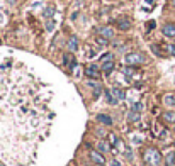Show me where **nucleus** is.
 Instances as JSON below:
<instances>
[{"mask_svg":"<svg viewBox=\"0 0 175 166\" xmlns=\"http://www.w3.org/2000/svg\"><path fill=\"white\" fill-rule=\"evenodd\" d=\"M109 166H121V165H119V161L112 159V161H111V165H109Z\"/></svg>","mask_w":175,"mask_h":166,"instance_id":"nucleus-25","label":"nucleus"},{"mask_svg":"<svg viewBox=\"0 0 175 166\" xmlns=\"http://www.w3.org/2000/svg\"><path fill=\"white\" fill-rule=\"evenodd\" d=\"M46 29H48V31H53V29H54V22H53V21H48V24H46Z\"/></svg>","mask_w":175,"mask_h":166,"instance_id":"nucleus-23","label":"nucleus"},{"mask_svg":"<svg viewBox=\"0 0 175 166\" xmlns=\"http://www.w3.org/2000/svg\"><path fill=\"white\" fill-rule=\"evenodd\" d=\"M131 110H134V112H141V110H143L141 102H134V104H133V109H131Z\"/></svg>","mask_w":175,"mask_h":166,"instance_id":"nucleus-19","label":"nucleus"},{"mask_svg":"<svg viewBox=\"0 0 175 166\" xmlns=\"http://www.w3.org/2000/svg\"><path fill=\"white\" fill-rule=\"evenodd\" d=\"M162 31H163V36L175 39V24H165Z\"/></svg>","mask_w":175,"mask_h":166,"instance_id":"nucleus-5","label":"nucleus"},{"mask_svg":"<svg viewBox=\"0 0 175 166\" xmlns=\"http://www.w3.org/2000/svg\"><path fill=\"white\" fill-rule=\"evenodd\" d=\"M63 61H65V64L68 68H73L75 64H77V61H75V56H73V53H66L63 56Z\"/></svg>","mask_w":175,"mask_h":166,"instance_id":"nucleus-6","label":"nucleus"},{"mask_svg":"<svg viewBox=\"0 0 175 166\" xmlns=\"http://www.w3.org/2000/svg\"><path fill=\"white\" fill-rule=\"evenodd\" d=\"M90 159L95 163V165H104V156L101 153H97V151H92L90 153Z\"/></svg>","mask_w":175,"mask_h":166,"instance_id":"nucleus-8","label":"nucleus"},{"mask_svg":"<svg viewBox=\"0 0 175 166\" xmlns=\"http://www.w3.org/2000/svg\"><path fill=\"white\" fill-rule=\"evenodd\" d=\"M139 119V112H134V110H131V112H129V120H138Z\"/></svg>","mask_w":175,"mask_h":166,"instance_id":"nucleus-20","label":"nucleus"},{"mask_svg":"<svg viewBox=\"0 0 175 166\" xmlns=\"http://www.w3.org/2000/svg\"><path fill=\"white\" fill-rule=\"evenodd\" d=\"M102 71L106 73V75H109V73L114 70V61H107V63H102Z\"/></svg>","mask_w":175,"mask_h":166,"instance_id":"nucleus-12","label":"nucleus"},{"mask_svg":"<svg viewBox=\"0 0 175 166\" xmlns=\"http://www.w3.org/2000/svg\"><path fill=\"white\" fill-rule=\"evenodd\" d=\"M0 166H4V165H2V163H0Z\"/></svg>","mask_w":175,"mask_h":166,"instance_id":"nucleus-28","label":"nucleus"},{"mask_svg":"<svg viewBox=\"0 0 175 166\" xmlns=\"http://www.w3.org/2000/svg\"><path fill=\"white\" fill-rule=\"evenodd\" d=\"M168 49H170V53H172V54L175 56V44H172V46H170Z\"/></svg>","mask_w":175,"mask_h":166,"instance_id":"nucleus-26","label":"nucleus"},{"mask_svg":"<svg viewBox=\"0 0 175 166\" xmlns=\"http://www.w3.org/2000/svg\"><path fill=\"white\" fill-rule=\"evenodd\" d=\"M97 120H99L101 124H104V125H112V119L107 114H99L97 115Z\"/></svg>","mask_w":175,"mask_h":166,"instance_id":"nucleus-9","label":"nucleus"},{"mask_svg":"<svg viewBox=\"0 0 175 166\" xmlns=\"http://www.w3.org/2000/svg\"><path fill=\"white\" fill-rule=\"evenodd\" d=\"M54 14V9L53 7H49V9H46V12H44V17H51Z\"/></svg>","mask_w":175,"mask_h":166,"instance_id":"nucleus-21","label":"nucleus"},{"mask_svg":"<svg viewBox=\"0 0 175 166\" xmlns=\"http://www.w3.org/2000/svg\"><path fill=\"white\" fill-rule=\"evenodd\" d=\"M144 159H146V163L156 166L160 163V159H162V156H160V153L156 149H148L146 151V154H144Z\"/></svg>","mask_w":175,"mask_h":166,"instance_id":"nucleus-2","label":"nucleus"},{"mask_svg":"<svg viewBox=\"0 0 175 166\" xmlns=\"http://www.w3.org/2000/svg\"><path fill=\"white\" fill-rule=\"evenodd\" d=\"M101 71H102V70H99V66H97V64H89V66L85 68V76L92 78V80H99Z\"/></svg>","mask_w":175,"mask_h":166,"instance_id":"nucleus-3","label":"nucleus"},{"mask_svg":"<svg viewBox=\"0 0 175 166\" xmlns=\"http://www.w3.org/2000/svg\"><path fill=\"white\" fill-rule=\"evenodd\" d=\"M174 161H175V153H170L167 156V166H174Z\"/></svg>","mask_w":175,"mask_h":166,"instance_id":"nucleus-18","label":"nucleus"},{"mask_svg":"<svg viewBox=\"0 0 175 166\" xmlns=\"http://www.w3.org/2000/svg\"><path fill=\"white\" fill-rule=\"evenodd\" d=\"M111 92H112V95H114L117 100H124V99H126V93H124L121 88H112Z\"/></svg>","mask_w":175,"mask_h":166,"instance_id":"nucleus-13","label":"nucleus"},{"mask_svg":"<svg viewBox=\"0 0 175 166\" xmlns=\"http://www.w3.org/2000/svg\"><path fill=\"white\" fill-rule=\"evenodd\" d=\"M106 97H107V102H109L111 105H116L117 102H119V100H117L116 97L112 95V92H106Z\"/></svg>","mask_w":175,"mask_h":166,"instance_id":"nucleus-15","label":"nucleus"},{"mask_svg":"<svg viewBox=\"0 0 175 166\" xmlns=\"http://www.w3.org/2000/svg\"><path fill=\"white\" fill-rule=\"evenodd\" d=\"M95 166H104V165H95Z\"/></svg>","mask_w":175,"mask_h":166,"instance_id":"nucleus-27","label":"nucleus"},{"mask_svg":"<svg viewBox=\"0 0 175 166\" xmlns=\"http://www.w3.org/2000/svg\"><path fill=\"white\" fill-rule=\"evenodd\" d=\"M117 27H119L121 31H127V29H131V21L122 17V19H119V21H117Z\"/></svg>","mask_w":175,"mask_h":166,"instance_id":"nucleus-7","label":"nucleus"},{"mask_svg":"<svg viewBox=\"0 0 175 166\" xmlns=\"http://www.w3.org/2000/svg\"><path fill=\"white\" fill-rule=\"evenodd\" d=\"M97 32H99V36L106 37V39H112V37H114V31H112V27H107V26L99 27Z\"/></svg>","mask_w":175,"mask_h":166,"instance_id":"nucleus-4","label":"nucleus"},{"mask_svg":"<svg viewBox=\"0 0 175 166\" xmlns=\"http://www.w3.org/2000/svg\"><path fill=\"white\" fill-rule=\"evenodd\" d=\"M109 139H111V141H109V142H111V144H112V146H114V144H116V142H117V139H116V136H111V137H109Z\"/></svg>","mask_w":175,"mask_h":166,"instance_id":"nucleus-24","label":"nucleus"},{"mask_svg":"<svg viewBox=\"0 0 175 166\" xmlns=\"http://www.w3.org/2000/svg\"><path fill=\"white\" fill-rule=\"evenodd\" d=\"M68 49H70L71 53H75L77 49H78V39H77L75 36L70 37V41H68Z\"/></svg>","mask_w":175,"mask_h":166,"instance_id":"nucleus-10","label":"nucleus"},{"mask_svg":"<svg viewBox=\"0 0 175 166\" xmlns=\"http://www.w3.org/2000/svg\"><path fill=\"white\" fill-rule=\"evenodd\" d=\"M163 120L165 122H168V124H174L175 122V112H172V110H170V112H165L163 114Z\"/></svg>","mask_w":175,"mask_h":166,"instance_id":"nucleus-14","label":"nucleus"},{"mask_svg":"<svg viewBox=\"0 0 175 166\" xmlns=\"http://www.w3.org/2000/svg\"><path fill=\"white\" fill-rule=\"evenodd\" d=\"M109 149H111V147H109V144H107L106 141H101V142H99V151H101V153H107Z\"/></svg>","mask_w":175,"mask_h":166,"instance_id":"nucleus-16","label":"nucleus"},{"mask_svg":"<svg viewBox=\"0 0 175 166\" xmlns=\"http://www.w3.org/2000/svg\"><path fill=\"white\" fill-rule=\"evenodd\" d=\"M163 104L168 105V107H174V105H175V95L174 93H167L163 97Z\"/></svg>","mask_w":175,"mask_h":166,"instance_id":"nucleus-11","label":"nucleus"},{"mask_svg":"<svg viewBox=\"0 0 175 166\" xmlns=\"http://www.w3.org/2000/svg\"><path fill=\"white\" fill-rule=\"evenodd\" d=\"M102 63H107V61H114V56H112V53H107V54H104V56L101 58Z\"/></svg>","mask_w":175,"mask_h":166,"instance_id":"nucleus-17","label":"nucleus"},{"mask_svg":"<svg viewBox=\"0 0 175 166\" xmlns=\"http://www.w3.org/2000/svg\"><path fill=\"white\" fill-rule=\"evenodd\" d=\"M107 41H109V39H106V37H102V36H99V37H97V42H99V44H104V46H106V44H107Z\"/></svg>","mask_w":175,"mask_h":166,"instance_id":"nucleus-22","label":"nucleus"},{"mask_svg":"<svg viewBox=\"0 0 175 166\" xmlns=\"http://www.w3.org/2000/svg\"><path fill=\"white\" fill-rule=\"evenodd\" d=\"M124 63L127 66H138V64H143L144 63V54L143 53H129L124 58Z\"/></svg>","mask_w":175,"mask_h":166,"instance_id":"nucleus-1","label":"nucleus"},{"mask_svg":"<svg viewBox=\"0 0 175 166\" xmlns=\"http://www.w3.org/2000/svg\"><path fill=\"white\" fill-rule=\"evenodd\" d=\"M174 5H175V0H174Z\"/></svg>","mask_w":175,"mask_h":166,"instance_id":"nucleus-29","label":"nucleus"}]
</instances>
